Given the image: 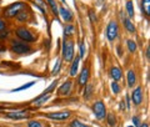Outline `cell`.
Here are the masks:
<instances>
[{
    "instance_id": "obj_11",
    "label": "cell",
    "mask_w": 150,
    "mask_h": 127,
    "mask_svg": "<svg viewBox=\"0 0 150 127\" xmlns=\"http://www.w3.org/2000/svg\"><path fill=\"white\" fill-rule=\"evenodd\" d=\"M59 14L62 15L63 20H64V21H67V22L71 21V20H73V18H74L73 13L70 11V10H68V9H65V8H60V9H59Z\"/></svg>"
},
{
    "instance_id": "obj_32",
    "label": "cell",
    "mask_w": 150,
    "mask_h": 127,
    "mask_svg": "<svg viewBox=\"0 0 150 127\" xmlns=\"http://www.w3.org/2000/svg\"><path fill=\"white\" fill-rule=\"evenodd\" d=\"M34 85V82H29L28 85H25V86H21V87H18L15 91H21V90H25V88H28V87H30V86H33Z\"/></svg>"
},
{
    "instance_id": "obj_18",
    "label": "cell",
    "mask_w": 150,
    "mask_h": 127,
    "mask_svg": "<svg viewBox=\"0 0 150 127\" xmlns=\"http://www.w3.org/2000/svg\"><path fill=\"white\" fill-rule=\"evenodd\" d=\"M142 8L145 15H150V0H142Z\"/></svg>"
},
{
    "instance_id": "obj_12",
    "label": "cell",
    "mask_w": 150,
    "mask_h": 127,
    "mask_svg": "<svg viewBox=\"0 0 150 127\" xmlns=\"http://www.w3.org/2000/svg\"><path fill=\"white\" fill-rule=\"evenodd\" d=\"M88 80H89V69L84 67L81 70L80 76H79V85H80V86H85L86 82H88Z\"/></svg>"
},
{
    "instance_id": "obj_38",
    "label": "cell",
    "mask_w": 150,
    "mask_h": 127,
    "mask_svg": "<svg viewBox=\"0 0 150 127\" xmlns=\"http://www.w3.org/2000/svg\"><path fill=\"white\" fill-rule=\"evenodd\" d=\"M3 51H4V48H0V54H1Z\"/></svg>"
},
{
    "instance_id": "obj_1",
    "label": "cell",
    "mask_w": 150,
    "mask_h": 127,
    "mask_svg": "<svg viewBox=\"0 0 150 127\" xmlns=\"http://www.w3.org/2000/svg\"><path fill=\"white\" fill-rule=\"evenodd\" d=\"M24 9V3H14L11 5H9L8 8H5V10H4V14H5L6 18H14L16 16L19 11L23 10Z\"/></svg>"
},
{
    "instance_id": "obj_8",
    "label": "cell",
    "mask_w": 150,
    "mask_h": 127,
    "mask_svg": "<svg viewBox=\"0 0 150 127\" xmlns=\"http://www.w3.org/2000/svg\"><path fill=\"white\" fill-rule=\"evenodd\" d=\"M131 98H133V102L135 105H140L143 102V98H144V95H143V88L142 87H137L135 90L131 92Z\"/></svg>"
},
{
    "instance_id": "obj_36",
    "label": "cell",
    "mask_w": 150,
    "mask_h": 127,
    "mask_svg": "<svg viewBox=\"0 0 150 127\" xmlns=\"http://www.w3.org/2000/svg\"><path fill=\"white\" fill-rule=\"evenodd\" d=\"M6 36H8V31H5V32L1 31L0 32V39H4V37H6Z\"/></svg>"
},
{
    "instance_id": "obj_19",
    "label": "cell",
    "mask_w": 150,
    "mask_h": 127,
    "mask_svg": "<svg viewBox=\"0 0 150 127\" xmlns=\"http://www.w3.org/2000/svg\"><path fill=\"white\" fill-rule=\"evenodd\" d=\"M93 91H94L93 83H86V85H85V93H84L85 98H90L91 95H93Z\"/></svg>"
},
{
    "instance_id": "obj_29",
    "label": "cell",
    "mask_w": 150,
    "mask_h": 127,
    "mask_svg": "<svg viewBox=\"0 0 150 127\" xmlns=\"http://www.w3.org/2000/svg\"><path fill=\"white\" fill-rule=\"evenodd\" d=\"M80 59L85 58V44L84 42H80V56H79Z\"/></svg>"
},
{
    "instance_id": "obj_26",
    "label": "cell",
    "mask_w": 150,
    "mask_h": 127,
    "mask_svg": "<svg viewBox=\"0 0 150 127\" xmlns=\"http://www.w3.org/2000/svg\"><path fill=\"white\" fill-rule=\"evenodd\" d=\"M48 3H49V5L51 8V10H53V13L55 14H58V5H56V3L54 1V0H48Z\"/></svg>"
},
{
    "instance_id": "obj_23",
    "label": "cell",
    "mask_w": 150,
    "mask_h": 127,
    "mask_svg": "<svg viewBox=\"0 0 150 127\" xmlns=\"http://www.w3.org/2000/svg\"><path fill=\"white\" fill-rule=\"evenodd\" d=\"M108 123H109L111 127H114L116 125V119H115V116L112 115V114L108 115Z\"/></svg>"
},
{
    "instance_id": "obj_31",
    "label": "cell",
    "mask_w": 150,
    "mask_h": 127,
    "mask_svg": "<svg viewBox=\"0 0 150 127\" xmlns=\"http://www.w3.org/2000/svg\"><path fill=\"white\" fill-rule=\"evenodd\" d=\"M60 65H62V64H60V60H58V61H56V66L53 69V74L55 75V74H58L59 72V69H60Z\"/></svg>"
},
{
    "instance_id": "obj_15",
    "label": "cell",
    "mask_w": 150,
    "mask_h": 127,
    "mask_svg": "<svg viewBox=\"0 0 150 127\" xmlns=\"http://www.w3.org/2000/svg\"><path fill=\"white\" fill-rule=\"evenodd\" d=\"M79 62H80V58H75V60L73 61L71 69H70V76H75L78 74V67H79Z\"/></svg>"
},
{
    "instance_id": "obj_3",
    "label": "cell",
    "mask_w": 150,
    "mask_h": 127,
    "mask_svg": "<svg viewBox=\"0 0 150 127\" xmlns=\"http://www.w3.org/2000/svg\"><path fill=\"white\" fill-rule=\"evenodd\" d=\"M63 58L65 61H73L74 59V44L73 41H64L63 45Z\"/></svg>"
},
{
    "instance_id": "obj_13",
    "label": "cell",
    "mask_w": 150,
    "mask_h": 127,
    "mask_svg": "<svg viewBox=\"0 0 150 127\" xmlns=\"http://www.w3.org/2000/svg\"><path fill=\"white\" fill-rule=\"evenodd\" d=\"M110 76L112 77L114 81H119V80L123 77V72H121V70L118 66H114L110 69Z\"/></svg>"
},
{
    "instance_id": "obj_39",
    "label": "cell",
    "mask_w": 150,
    "mask_h": 127,
    "mask_svg": "<svg viewBox=\"0 0 150 127\" xmlns=\"http://www.w3.org/2000/svg\"><path fill=\"white\" fill-rule=\"evenodd\" d=\"M129 127H134V126H129Z\"/></svg>"
},
{
    "instance_id": "obj_7",
    "label": "cell",
    "mask_w": 150,
    "mask_h": 127,
    "mask_svg": "<svg viewBox=\"0 0 150 127\" xmlns=\"http://www.w3.org/2000/svg\"><path fill=\"white\" fill-rule=\"evenodd\" d=\"M70 115H71L70 111H59V112H50V114H48V117L51 120L63 121V120H68Z\"/></svg>"
},
{
    "instance_id": "obj_10",
    "label": "cell",
    "mask_w": 150,
    "mask_h": 127,
    "mask_svg": "<svg viewBox=\"0 0 150 127\" xmlns=\"http://www.w3.org/2000/svg\"><path fill=\"white\" fill-rule=\"evenodd\" d=\"M71 85H73V82L70 81V80L65 81V82L62 85V86L59 87L58 93H59V95H68V93L70 92V90H71Z\"/></svg>"
},
{
    "instance_id": "obj_24",
    "label": "cell",
    "mask_w": 150,
    "mask_h": 127,
    "mask_svg": "<svg viewBox=\"0 0 150 127\" xmlns=\"http://www.w3.org/2000/svg\"><path fill=\"white\" fill-rule=\"evenodd\" d=\"M73 32H74V26L71 24H68L67 26H65V29H64V34L69 36V35H71Z\"/></svg>"
},
{
    "instance_id": "obj_37",
    "label": "cell",
    "mask_w": 150,
    "mask_h": 127,
    "mask_svg": "<svg viewBox=\"0 0 150 127\" xmlns=\"http://www.w3.org/2000/svg\"><path fill=\"white\" fill-rule=\"evenodd\" d=\"M140 127H148V123H143V125L140 126Z\"/></svg>"
},
{
    "instance_id": "obj_22",
    "label": "cell",
    "mask_w": 150,
    "mask_h": 127,
    "mask_svg": "<svg viewBox=\"0 0 150 127\" xmlns=\"http://www.w3.org/2000/svg\"><path fill=\"white\" fill-rule=\"evenodd\" d=\"M70 127H90V126L83 123V122H80L79 120H74L71 123H70Z\"/></svg>"
},
{
    "instance_id": "obj_34",
    "label": "cell",
    "mask_w": 150,
    "mask_h": 127,
    "mask_svg": "<svg viewBox=\"0 0 150 127\" xmlns=\"http://www.w3.org/2000/svg\"><path fill=\"white\" fill-rule=\"evenodd\" d=\"M4 29H5V21L3 19H0V31H3Z\"/></svg>"
},
{
    "instance_id": "obj_9",
    "label": "cell",
    "mask_w": 150,
    "mask_h": 127,
    "mask_svg": "<svg viewBox=\"0 0 150 127\" xmlns=\"http://www.w3.org/2000/svg\"><path fill=\"white\" fill-rule=\"evenodd\" d=\"M29 115L30 114L28 111H15V112H9L8 117L13 120H24V119H28Z\"/></svg>"
},
{
    "instance_id": "obj_30",
    "label": "cell",
    "mask_w": 150,
    "mask_h": 127,
    "mask_svg": "<svg viewBox=\"0 0 150 127\" xmlns=\"http://www.w3.org/2000/svg\"><path fill=\"white\" fill-rule=\"evenodd\" d=\"M28 127H43L39 121H29L28 123Z\"/></svg>"
},
{
    "instance_id": "obj_14",
    "label": "cell",
    "mask_w": 150,
    "mask_h": 127,
    "mask_svg": "<svg viewBox=\"0 0 150 127\" xmlns=\"http://www.w3.org/2000/svg\"><path fill=\"white\" fill-rule=\"evenodd\" d=\"M135 83H137V75H135L133 70H129L128 71V86L133 87L135 86Z\"/></svg>"
},
{
    "instance_id": "obj_4",
    "label": "cell",
    "mask_w": 150,
    "mask_h": 127,
    "mask_svg": "<svg viewBox=\"0 0 150 127\" xmlns=\"http://www.w3.org/2000/svg\"><path fill=\"white\" fill-rule=\"evenodd\" d=\"M93 111H94V115H95V117H96L98 120L105 119V116H106V109H105V105H104V102H103V101H96L95 103H94Z\"/></svg>"
},
{
    "instance_id": "obj_35",
    "label": "cell",
    "mask_w": 150,
    "mask_h": 127,
    "mask_svg": "<svg viewBox=\"0 0 150 127\" xmlns=\"http://www.w3.org/2000/svg\"><path fill=\"white\" fill-rule=\"evenodd\" d=\"M89 16H90V19H91V21H93V22H94V21H96V16L94 15V13H93V11L89 13Z\"/></svg>"
},
{
    "instance_id": "obj_25",
    "label": "cell",
    "mask_w": 150,
    "mask_h": 127,
    "mask_svg": "<svg viewBox=\"0 0 150 127\" xmlns=\"http://www.w3.org/2000/svg\"><path fill=\"white\" fill-rule=\"evenodd\" d=\"M58 82H59V80H55V81L51 82V85H50V86H49V87H48V88H46V90L44 91L43 95H46V93H48V92H51V91H53L54 88L56 87V83H58Z\"/></svg>"
},
{
    "instance_id": "obj_5",
    "label": "cell",
    "mask_w": 150,
    "mask_h": 127,
    "mask_svg": "<svg viewBox=\"0 0 150 127\" xmlns=\"http://www.w3.org/2000/svg\"><path fill=\"white\" fill-rule=\"evenodd\" d=\"M118 34H119L118 24H116L115 21H110L109 25H108V27H106V37L110 41H114L116 37H118Z\"/></svg>"
},
{
    "instance_id": "obj_20",
    "label": "cell",
    "mask_w": 150,
    "mask_h": 127,
    "mask_svg": "<svg viewBox=\"0 0 150 127\" xmlns=\"http://www.w3.org/2000/svg\"><path fill=\"white\" fill-rule=\"evenodd\" d=\"M126 45H128V49H129L130 53H135V51H137V44H135V41L128 40L126 41Z\"/></svg>"
},
{
    "instance_id": "obj_28",
    "label": "cell",
    "mask_w": 150,
    "mask_h": 127,
    "mask_svg": "<svg viewBox=\"0 0 150 127\" xmlns=\"http://www.w3.org/2000/svg\"><path fill=\"white\" fill-rule=\"evenodd\" d=\"M111 90H112V92H114V93H119L120 92V86H119V83L116 81H114L111 83Z\"/></svg>"
},
{
    "instance_id": "obj_16",
    "label": "cell",
    "mask_w": 150,
    "mask_h": 127,
    "mask_svg": "<svg viewBox=\"0 0 150 127\" xmlns=\"http://www.w3.org/2000/svg\"><path fill=\"white\" fill-rule=\"evenodd\" d=\"M123 22H124L125 29L128 30L129 32H135V26H134L133 22H131L130 19H128V18H123Z\"/></svg>"
},
{
    "instance_id": "obj_33",
    "label": "cell",
    "mask_w": 150,
    "mask_h": 127,
    "mask_svg": "<svg viewBox=\"0 0 150 127\" xmlns=\"http://www.w3.org/2000/svg\"><path fill=\"white\" fill-rule=\"evenodd\" d=\"M133 122H134L135 127H139V126H140V120H139V117H133Z\"/></svg>"
},
{
    "instance_id": "obj_21",
    "label": "cell",
    "mask_w": 150,
    "mask_h": 127,
    "mask_svg": "<svg viewBox=\"0 0 150 127\" xmlns=\"http://www.w3.org/2000/svg\"><path fill=\"white\" fill-rule=\"evenodd\" d=\"M126 10H128V14H129L130 18L134 16V8H133V3H131V1L126 3Z\"/></svg>"
},
{
    "instance_id": "obj_2",
    "label": "cell",
    "mask_w": 150,
    "mask_h": 127,
    "mask_svg": "<svg viewBox=\"0 0 150 127\" xmlns=\"http://www.w3.org/2000/svg\"><path fill=\"white\" fill-rule=\"evenodd\" d=\"M11 50L15 54H28L30 51V46L24 41H11Z\"/></svg>"
},
{
    "instance_id": "obj_17",
    "label": "cell",
    "mask_w": 150,
    "mask_h": 127,
    "mask_svg": "<svg viewBox=\"0 0 150 127\" xmlns=\"http://www.w3.org/2000/svg\"><path fill=\"white\" fill-rule=\"evenodd\" d=\"M49 97H50V93H46V95H41L36 98V100L34 101V103L36 106H40V105H43V103H45L46 101L49 100Z\"/></svg>"
},
{
    "instance_id": "obj_27",
    "label": "cell",
    "mask_w": 150,
    "mask_h": 127,
    "mask_svg": "<svg viewBox=\"0 0 150 127\" xmlns=\"http://www.w3.org/2000/svg\"><path fill=\"white\" fill-rule=\"evenodd\" d=\"M16 18H18V20L24 21V20H26V19H28V14H26L25 11H19V14L16 15Z\"/></svg>"
},
{
    "instance_id": "obj_40",
    "label": "cell",
    "mask_w": 150,
    "mask_h": 127,
    "mask_svg": "<svg viewBox=\"0 0 150 127\" xmlns=\"http://www.w3.org/2000/svg\"><path fill=\"white\" fill-rule=\"evenodd\" d=\"M63 1H65V0H63Z\"/></svg>"
},
{
    "instance_id": "obj_6",
    "label": "cell",
    "mask_w": 150,
    "mask_h": 127,
    "mask_svg": "<svg viewBox=\"0 0 150 127\" xmlns=\"http://www.w3.org/2000/svg\"><path fill=\"white\" fill-rule=\"evenodd\" d=\"M16 35H18L19 39H21L24 42H33V41H35L34 35H33L28 29H25V27H19V29L16 30Z\"/></svg>"
}]
</instances>
